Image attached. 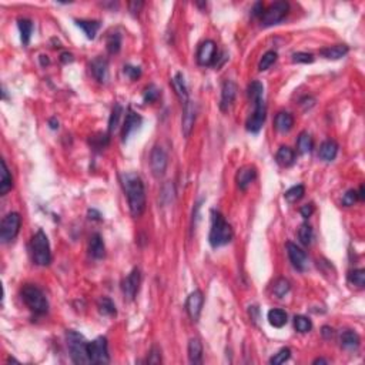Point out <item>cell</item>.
<instances>
[{
	"label": "cell",
	"instance_id": "13",
	"mask_svg": "<svg viewBox=\"0 0 365 365\" xmlns=\"http://www.w3.org/2000/svg\"><path fill=\"white\" fill-rule=\"evenodd\" d=\"M140 283H141V274L138 268H134L131 273L128 274L123 281V293L127 300H134L140 288Z\"/></svg>",
	"mask_w": 365,
	"mask_h": 365
},
{
	"label": "cell",
	"instance_id": "49",
	"mask_svg": "<svg viewBox=\"0 0 365 365\" xmlns=\"http://www.w3.org/2000/svg\"><path fill=\"white\" fill-rule=\"evenodd\" d=\"M300 213H301V216L304 217V218H309V217L312 216V213H314V207H312V204L303 205L300 208Z\"/></svg>",
	"mask_w": 365,
	"mask_h": 365
},
{
	"label": "cell",
	"instance_id": "43",
	"mask_svg": "<svg viewBox=\"0 0 365 365\" xmlns=\"http://www.w3.org/2000/svg\"><path fill=\"white\" fill-rule=\"evenodd\" d=\"M348 280H350V283H353L354 285L363 288L365 285V271L364 270H354V271H351L350 275H348Z\"/></svg>",
	"mask_w": 365,
	"mask_h": 365
},
{
	"label": "cell",
	"instance_id": "18",
	"mask_svg": "<svg viewBox=\"0 0 365 365\" xmlns=\"http://www.w3.org/2000/svg\"><path fill=\"white\" fill-rule=\"evenodd\" d=\"M141 122H143L141 116L137 114L136 112H133L131 109H128V114H127V117H125L124 125H123V130H122L123 141H125L133 131H136L137 128L140 127V124H141Z\"/></svg>",
	"mask_w": 365,
	"mask_h": 365
},
{
	"label": "cell",
	"instance_id": "29",
	"mask_svg": "<svg viewBox=\"0 0 365 365\" xmlns=\"http://www.w3.org/2000/svg\"><path fill=\"white\" fill-rule=\"evenodd\" d=\"M268 321L270 324L275 327V328H281L284 327L288 321V317H287V312L280 309V308H274V309H270L268 311Z\"/></svg>",
	"mask_w": 365,
	"mask_h": 365
},
{
	"label": "cell",
	"instance_id": "42",
	"mask_svg": "<svg viewBox=\"0 0 365 365\" xmlns=\"http://www.w3.org/2000/svg\"><path fill=\"white\" fill-rule=\"evenodd\" d=\"M290 357H291V351H290V348H281L278 353L274 354V357L271 358V360H270V364H273V365L284 364L285 361H288V360H290Z\"/></svg>",
	"mask_w": 365,
	"mask_h": 365
},
{
	"label": "cell",
	"instance_id": "32",
	"mask_svg": "<svg viewBox=\"0 0 365 365\" xmlns=\"http://www.w3.org/2000/svg\"><path fill=\"white\" fill-rule=\"evenodd\" d=\"M312 146H314V143H312L311 136L308 134L307 131H303L298 136V140H297V148H298V151L301 154H307V153H309L312 150Z\"/></svg>",
	"mask_w": 365,
	"mask_h": 365
},
{
	"label": "cell",
	"instance_id": "26",
	"mask_svg": "<svg viewBox=\"0 0 365 365\" xmlns=\"http://www.w3.org/2000/svg\"><path fill=\"white\" fill-rule=\"evenodd\" d=\"M277 163L283 167H290L291 164H294L296 161V153L293 151V148L287 147V146H283L280 147V150L277 151Z\"/></svg>",
	"mask_w": 365,
	"mask_h": 365
},
{
	"label": "cell",
	"instance_id": "20",
	"mask_svg": "<svg viewBox=\"0 0 365 365\" xmlns=\"http://www.w3.org/2000/svg\"><path fill=\"white\" fill-rule=\"evenodd\" d=\"M275 128L280 131V133H288L293 125H294V117L291 113H287V112H281L275 116Z\"/></svg>",
	"mask_w": 365,
	"mask_h": 365
},
{
	"label": "cell",
	"instance_id": "4",
	"mask_svg": "<svg viewBox=\"0 0 365 365\" xmlns=\"http://www.w3.org/2000/svg\"><path fill=\"white\" fill-rule=\"evenodd\" d=\"M87 345H89V342L84 340V337L81 334L76 332V331H68L67 347L73 363H76V364H90V357H89Z\"/></svg>",
	"mask_w": 365,
	"mask_h": 365
},
{
	"label": "cell",
	"instance_id": "24",
	"mask_svg": "<svg viewBox=\"0 0 365 365\" xmlns=\"http://www.w3.org/2000/svg\"><path fill=\"white\" fill-rule=\"evenodd\" d=\"M171 86L176 91V94L179 96V99L182 102V104L188 100V91H187V86H185L184 76L182 73H176V76L171 79Z\"/></svg>",
	"mask_w": 365,
	"mask_h": 365
},
{
	"label": "cell",
	"instance_id": "12",
	"mask_svg": "<svg viewBox=\"0 0 365 365\" xmlns=\"http://www.w3.org/2000/svg\"><path fill=\"white\" fill-rule=\"evenodd\" d=\"M204 304V297L203 293L200 290H195L193 291L187 301H185V309H187V314L190 315V318L193 321H198L200 318V314H201V308Z\"/></svg>",
	"mask_w": 365,
	"mask_h": 365
},
{
	"label": "cell",
	"instance_id": "48",
	"mask_svg": "<svg viewBox=\"0 0 365 365\" xmlns=\"http://www.w3.org/2000/svg\"><path fill=\"white\" fill-rule=\"evenodd\" d=\"M124 74L131 80H137L140 76H141V70L140 67H136V66H124Z\"/></svg>",
	"mask_w": 365,
	"mask_h": 365
},
{
	"label": "cell",
	"instance_id": "40",
	"mask_svg": "<svg viewBox=\"0 0 365 365\" xmlns=\"http://www.w3.org/2000/svg\"><path fill=\"white\" fill-rule=\"evenodd\" d=\"M275 60H277V53H275L274 50L267 52V53L261 57L260 63H258V70H260V71H264V70L270 68L274 63H275Z\"/></svg>",
	"mask_w": 365,
	"mask_h": 365
},
{
	"label": "cell",
	"instance_id": "10",
	"mask_svg": "<svg viewBox=\"0 0 365 365\" xmlns=\"http://www.w3.org/2000/svg\"><path fill=\"white\" fill-rule=\"evenodd\" d=\"M265 117H267V109L264 100L254 103V112L247 120V130L251 133H258L265 122Z\"/></svg>",
	"mask_w": 365,
	"mask_h": 365
},
{
	"label": "cell",
	"instance_id": "15",
	"mask_svg": "<svg viewBox=\"0 0 365 365\" xmlns=\"http://www.w3.org/2000/svg\"><path fill=\"white\" fill-rule=\"evenodd\" d=\"M287 251H288V257H290V261L293 262V265L298 271H304L308 267L307 254L293 243H287Z\"/></svg>",
	"mask_w": 365,
	"mask_h": 365
},
{
	"label": "cell",
	"instance_id": "47",
	"mask_svg": "<svg viewBox=\"0 0 365 365\" xmlns=\"http://www.w3.org/2000/svg\"><path fill=\"white\" fill-rule=\"evenodd\" d=\"M358 200V195H357V191L355 190H348L347 193L344 194L342 197V204L345 207H350V205H354V203Z\"/></svg>",
	"mask_w": 365,
	"mask_h": 365
},
{
	"label": "cell",
	"instance_id": "30",
	"mask_svg": "<svg viewBox=\"0 0 365 365\" xmlns=\"http://www.w3.org/2000/svg\"><path fill=\"white\" fill-rule=\"evenodd\" d=\"M76 24L84 32L87 39H94L100 29V23L96 20H76Z\"/></svg>",
	"mask_w": 365,
	"mask_h": 365
},
{
	"label": "cell",
	"instance_id": "51",
	"mask_svg": "<svg viewBox=\"0 0 365 365\" xmlns=\"http://www.w3.org/2000/svg\"><path fill=\"white\" fill-rule=\"evenodd\" d=\"M143 6V1H131L130 3V11H133V13H136V11L140 10V7Z\"/></svg>",
	"mask_w": 365,
	"mask_h": 365
},
{
	"label": "cell",
	"instance_id": "23",
	"mask_svg": "<svg viewBox=\"0 0 365 365\" xmlns=\"http://www.w3.org/2000/svg\"><path fill=\"white\" fill-rule=\"evenodd\" d=\"M89 251H90V255L96 260H100L104 257L106 254V248H104V243L100 234H93L90 237V243H89Z\"/></svg>",
	"mask_w": 365,
	"mask_h": 365
},
{
	"label": "cell",
	"instance_id": "25",
	"mask_svg": "<svg viewBox=\"0 0 365 365\" xmlns=\"http://www.w3.org/2000/svg\"><path fill=\"white\" fill-rule=\"evenodd\" d=\"M13 187V179H11L9 169L6 166V161L1 160V171H0V195H6Z\"/></svg>",
	"mask_w": 365,
	"mask_h": 365
},
{
	"label": "cell",
	"instance_id": "2",
	"mask_svg": "<svg viewBox=\"0 0 365 365\" xmlns=\"http://www.w3.org/2000/svg\"><path fill=\"white\" fill-rule=\"evenodd\" d=\"M233 240V228L224 220V217L220 213H213V221H211V228L208 234V241L211 247H223L228 244Z\"/></svg>",
	"mask_w": 365,
	"mask_h": 365
},
{
	"label": "cell",
	"instance_id": "34",
	"mask_svg": "<svg viewBox=\"0 0 365 365\" xmlns=\"http://www.w3.org/2000/svg\"><path fill=\"white\" fill-rule=\"evenodd\" d=\"M304 194H305L304 185H303V184H297V185L291 187L290 190L285 191L284 197L288 203H297L298 200H301V198L304 197Z\"/></svg>",
	"mask_w": 365,
	"mask_h": 365
},
{
	"label": "cell",
	"instance_id": "37",
	"mask_svg": "<svg viewBox=\"0 0 365 365\" xmlns=\"http://www.w3.org/2000/svg\"><path fill=\"white\" fill-rule=\"evenodd\" d=\"M312 236H314L312 234V228H311V226H308L307 223L301 224V227L298 228V239L301 241V244H304V245L311 244Z\"/></svg>",
	"mask_w": 365,
	"mask_h": 365
},
{
	"label": "cell",
	"instance_id": "11",
	"mask_svg": "<svg viewBox=\"0 0 365 365\" xmlns=\"http://www.w3.org/2000/svg\"><path fill=\"white\" fill-rule=\"evenodd\" d=\"M217 55V46L213 40H205L203 42L200 47H198V52H197V61L198 64L201 66H211L216 60Z\"/></svg>",
	"mask_w": 365,
	"mask_h": 365
},
{
	"label": "cell",
	"instance_id": "14",
	"mask_svg": "<svg viewBox=\"0 0 365 365\" xmlns=\"http://www.w3.org/2000/svg\"><path fill=\"white\" fill-rule=\"evenodd\" d=\"M194 123H195V106L194 103L188 99L184 103L182 107V130L184 137H188L193 131Z\"/></svg>",
	"mask_w": 365,
	"mask_h": 365
},
{
	"label": "cell",
	"instance_id": "53",
	"mask_svg": "<svg viewBox=\"0 0 365 365\" xmlns=\"http://www.w3.org/2000/svg\"><path fill=\"white\" fill-rule=\"evenodd\" d=\"M61 61H63V63L73 61V55H70V53H63V55H61Z\"/></svg>",
	"mask_w": 365,
	"mask_h": 365
},
{
	"label": "cell",
	"instance_id": "45",
	"mask_svg": "<svg viewBox=\"0 0 365 365\" xmlns=\"http://www.w3.org/2000/svg\"><path fill=\"white\" fill-rule=\"evenodd\" d=\"M293 61L294 63H312L314 61V56L311 53H303V52H298L293 55Z\"/></svg>",
	"mask_w": 365,
	"mask_h": 365
},
{
	"label": "cell",
	"instance_id": "36",
	"mask_svg": "<svg viewBox=\"0 0 365 365\" xmlns=\"http://www.w3.org/2000/svg\"><path fill=\"white\" fill-rule=\"evenodd\" d=\"M122 113H123V107L117 103L114 104L113 112L110 114V119H109V131L112 133L114 131L117 127H119V122H120V117H122Z\"/></svg>",
	"mask_w": 365,
	"mask_h": 365
},
{
	"label": "cell",
	"instance_id": "33",
	"mask_svg": "<svg viewBox=\"0 0 365 365\" xmlns=\"http://www.w3.org/2000/svg\"><path fill=\"white\" fill-rule=\"evenodd\" d=\"M97 308H99V312L102 315H106V317H113V315H116V305H114L113 301L110 298H107V297H103V298L99 300Z\"/></svg>",
	"mask_w": 365,
	"mask_h": 365
},
{
	"label": "cell",
	"instance_id": "5",
	"mask_svg": "<svg viewBox=\"0 0 365 365\" xmlns=\"http://www.w3.org/2000/svg\"><path fill=\"white\" fill-rule=\"evenodd\" d=\"M32 257H33V262L36 265L40 267H46L52 261V252H50V244L47 236L42 230H39L32 239Z\"/></svg>",
	"mask_w": 365,
	"mask_h": 365
},
{
	"label": "cell",
	"instance_id": "50",
	"mask_svg": "<svg viewBox=\"0 0 365 365\" xmlns=\"http://www.w3.org/2000/svg\"><path fill=\"white\" fill-rule=\"evenodd\" d=\"M252 14H254V16H261V14H262V4L260 3V1L254 4V9H252Z\"/></svg>",
	"mask_w": 365,
	"mask_h": 365
},
{
	"label": "cell",
	"instance_id": "21",
	"mask_svg": "<svg viewBox=\"0 0 365 365\" xmlns=\"http://www.w3.org/2000/svg\"><path fill=\"white\" fill-rule=\"evenodd\" d=\"M188 361L191 364H201L203 361V345L198 338H191L188 341Z\"/></svg>",
	"mask_w": 365,
	"mask_h": 365
},
{
	"label": "cell",
	"instance_id": "8",
	"mask_svg": "<svg viewBox=\"0 0 365 365\" xmlns=\"http://www.w3.org/2000/svg\"><path fill=\"white\" fill-rule=\"evenodd\" d=\"M290 4L287 1H275L261 14L262 26H273L280 23L288 13Z\"/></svg>",
	"mask_w": 365,
	"mask_h": 365
},
{
	"label": "cell",
	"instance_id": "55",
	"mask_svg": "<svg viewBox=\"0 0 365 365\" xmlns=\"http://www.w3.org/2000/svg\"><path fill=\"white\" fill-rule=\"evenodd\" d=\"M322 334H324V337H331L332 335V330L328 328V327H324L322 328Z\"/></svg>",
	"mask_w": 365,
	"mask_h": 365
},
{
	"label": "cell",
	"instance_id": "7",
	"mask_svg": "<svg viewBox=\"0 0 365 365\" xmlns=\"http://www.w3.org/2000/svg\"><path fill=\"white\" fill-rule=\"evenodd\" d=\"M87 350H89V357H90L91 364H107L110 361L107 338L106 337H99L94 341L89 342Z\"/></svg>",
	"mask_w": 365,
	"mask_h": 365
},
{
	"label": "cell",
	"instance_id": "16",
	"mask_svg": "<svg viewBox=\"0 0 365 365\" xmlns=\"http://www.w3.org/2000/svg\"><path fill=\"white\" fill-rule=\"evenodd\" d=\"M237 96V84L233 80H227L223 84V90H221V103H220V109L223 112L228 110V107H231V104L236 100Z\"/></svg>",
	"mask_w": 365,
	"mask_h": 365
},
{
	"label": "cell",
	"instance_id": "38",
	"mask_svg": "<svg viewBox=\"0 0 365 365\" xmlns=\"http://www.w3.org/2000/svg\"><path fill=\"white\" fill-rule=\"evenodd\" d=\"M288 291H290V283H288V280H285V278H278V280L274 283L273 293L275 297L283 298V297H285V294H287Z\"/></svg>",
	"mask_w": 365,
	"mask_h": 365
},
{
	"label": "cell",
	"instance_id": "27",
	"mask_svg": "<svg viewBox=\"0 0 365 365\" xmlns=\"http://www.w3.org/2000/svg\"><path fill=\"white\" fill-rule=\"evenodd\" d=\"M341 347L342 348H347V350H355L358 348L360 345V335L353 330H347L344 331L341 334Z\"/></svg>",
	"mask_w": 365,
	"mask_h": 365
},
{
	"label": "cell",
	"instance_id": "41",
	"mask_svg": "<svg viewBox=\"0 0 365 365\" xmlns=\"http://www.w3.org/2000/svg\"><path fill=\"white\" fill-rule=\"evenodd\" d=\"M294 327H296V330L298 331V332L304 334V332H308V331L312 328V324H311V321H309L307 317H304V315H297L296 318H294Z\"/></svg>",
	"mask_w": 365,
	"mask_h": 365
},
{
	"label": "cell",
	"instance_id": "28",
	"mask_svg": "<svg viewBox=\"0 0 365 365\" xmlns=\"http://www.w3.org/2000/svg\"><path fill=\"white\" fill-rule=\"evenodd\" d=\"M348 53V46L345 45H337L327 47V49H322L321 50V55L325 57V59H330V60H338Z\"/></svg>",
	"mask_w": 365,
	"mask_h": 365
},
{
	"label": "cell",
	"instance_id": "17",
	"mask_svg": "<svg viewBox=\"0 0 365 365\" xmlns=\"http://www.w3.org/2000/svg\"><path fill=\"white\" fill-rule=\"evenodd\" d=\"M91 74L99 83H106L109 77V63L106 59L97 57L91 61Z\"/></svg>",
	"mask_w": 365,
	"mask_h": 365
},
{
	"label": "cell",
	"instance_id": "31",
	"mask_svg": "<svg viewBox=\"0 0 365 365\" xmlns=\"http://www.w3.org/2000/svg\"><path fill=\"white\" fill-rule=\"evenodd\" d=\"M19 30H20V37H22V43L24 46L29 45L30 37H32V32H33V22L29 19H19L17 22Z\"/></svg>",
	"mask_w": 365,
	"mask_h": 365
},
{
	"label": "cell",
	"instance_id": "22",
	"mask_svg": "<svg viewBox=\"0 0 365 365\" xmlns=\"http://www.w3.org/2000/svg\"><path fill=\"white\" fill-rule=\"evenodd\" d=\"M338 154V144L332 140H327L321 144L318 157L324 161H332Z\"/></svg>",
	"mask_w": 365,
	"mask_h": 365
},
{
	"label": "cell",
	"instance_id": "19",
	"mask_svg": "<svg viewBox=\"0 0 365 365\" xmlns=\"http://www.w3.org/2000/svg\"><path fill=\"white\" fill-rule=\"evenodd\" d=\"M255 177H257V170H255V167H252V166H245V167L240 169L239 173H237V185H239L240 190H243V191L247 190L251 182L255 180Z\"/></svg>",
	"mask_w": 365,
	"mask_h": 365
},
{
	"label": "cell",
	"instance_id": "6",
	"mask_svg": "<svg viewBox=\"0 0 365 365\" xmlns=\"http://www.w3.org/2000/svg\"><path fill=\"white\" fill-rule=\"evenodd\" d=\"M22 226V218L17 213H9L1 220L0 226V240L1 243H10L17 237Z\"/></svg>",
	"mask_w": 365,
	"mask_h": 365
},
{
	"label": "cell",
	"instance_id": "52",
	"mask_svg": "<svg viewBox=\"0 0 365 365\" xmlns=\"http://www.w3.org/2000/svg\"><path fill=\"white\" fill-rule=\"evenodd\" d=\"M100 213H97L96 210H89V218L90 220H99L100 218Z\"/></svg>",
	"mask_w": 365,
	"mask_h": 365
},
{
	"label": "cell",
	"instance_id": "57",
	"mask_svg": "<svg viewBox=\"0 0 365 365\" xmlns=\"http://www.w3.org/2000/svg\"><path fill=\"white\" fill-rule=\"evenodd\" d=\"M314 364H328V361H327V360H324V358H318V360H315V361H314Z\"/></svg>",
	"mask_w": 365,
	"mask_h": 365
},
{
	"label": "cell",
	"instance_id": "1",
	"mask_svg": "<svg viewBox=\"0 0 365 365\" xmlns=\"http://www.w3.org/2000/svg\"><path fill=\"white\" fill-rule=\"evenodd\" d=\"M122 184L128 200L131 216L140 217L146 210V190L143 180L136 173H124L122 176Z\"/></svg>",
	"mask_w": 365,
	"mask_h": 365
},
{
	"label": "cell",
	"instance_id": "35",
	"mask_svg": "<svg viewBox=\"0 0 365 365\" xmlns=\"http://www.w3.org/2000/svg\"><path fill=\"white\" fill-rule=\"evenodd\" d=\"M262 94H264V87L260 81H252L248 86V97L252 103L260 102L262 100Z\"/></svg>",
	"mask_w": 365,
	"mask_h": 365
},
{
	"label": "cell",
	"instance_id": "3",
	"mask_svg": "<svg viewBox=\"0 0 365 365\" xmlns=\"http://www.w3.org/2000/svg\"><path fill=\"white\" fill-rule=\"evenodd\" d=\"M22 298L24 304L36 315H43L49 309V303L43 291L33 284H26L22 288Z\"/></svg>",
	"mask_w": 365,
	"mask_h": 365
},
{
	"label": "cell",
	"instance_id": "9",
	"mask_svg": "<svg viewBox=\"0 0 365 365\" xmlns=\"http://www.w3.org/2000/svg\"><path fill=\"white\" fill-rule=\"evenodd\" d=\"M167 166H169V156L167 153L164 151V148L156 146V147L151 150V154H150V167H151V173L154 177H163L164 173L167 170Z\"/></svg>",
	"mask_w": 365,
	"mask_h": 365
},
{
	"label": "cell",
	"instance_id": "44",
	"mask_svg": "<svg viewBox=\"0 0 365 365\" xmlns=\"http://www.w3.org/2000/svg\"><path fill=\"white\" fill-rule=\"evenodd\" d=\"M160 96V90L154 86V84H150L146 91H144V94H143V99H144V102L146 103H153L156 102L157 99H159Z\"/></svg>",
	"mask_w": 365,
	"mask_h": 365
},
{
	"label": "cell",
	"instance_id": "46",
	"mask_svg": "<svg viewBox=\"0 0 365 365\" xmlns=\"http://www.w3.org/2000/svg\"><path fill=\"white\" fill-rule=\"evenodd\" d=\"M148 364H160L161 363V350L157 345H154L150 351V355L147 358Z\"/></svg>",
	"mask_w": 365,
	"mask_h": 365
},
{
	"label": "cell",
	"instance_id": "54",
	"mask_svg": "<svg viewBox=\"0 0 365 365\" xmlns=\"http://www.w3.org/2000/svg\"><path fill=\"white\" fill-rule=\"evenodd\" d=\"M49 124H50V127H52L53 130H56V128H59V122H56V119H50V122H49Z\"/></svg>",
	"mask_w": 365,
	"mask_h": 365
},
{
	"label": "cell",
	"instance_id": "56",
	"mask_svg": "<svg viewBox=\"0 0 365 365\" xmlns=\"http://www.w3.org/2000/svg\"><path fill=\"white\" fill-rule=\"evenodd\" d=\"M357 195H358V198H360V200H364V198H365V194H364V185H361V187H360V191H358V193H357Z\"/></svg>",
	"mask_w": 365,
	"mask_h": 365
},
{
	"label": "cell",
	"instance_id": "39",
	"mask_svg": "<svg viewBox=\"0 0 365 365\" xmlns=\"http://www.w3.org/2000/svg\"><path fill=\"white\" fill-rule=\"evenodd\" d=\"M120 46H122V36L119 33L110 34L107 39V52L110 55H116L120 52Z\"/></svg>",
	"mask_w": 365,
	"mask_h": 365
}]
</instances>
